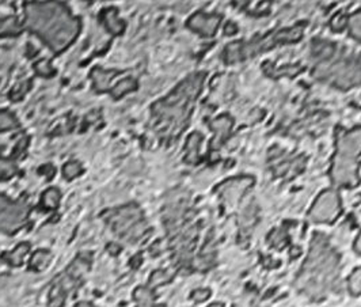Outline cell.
<instances>
[{
	"instance_id": "23",
	"label": "cell",
	"mask_w": 361,
	"mask_h": 307,
	"mask_svg": "<svg viewBox=\"0 0 361 307\" xmlns=\"http://www.w3.org/2000/svg\"><path fill=\"white\" fill-rule=\"evenodd\" d=\"M83 173V168L82 164L76 162V160H71L65 164V166L63 168V176L67 180H72V178L79 177L80 174Z\"/></svg>"
},
{
	"instance_id": "35",
	"label": "cell",
	"mask_w": 361,
	"mask_h": 307,
	"mask_svg": "<svg viewBox=\"0 0 361 307\" xmlns=\"http://www.w3.org/2000/svg\"><path fill=\"white\" fill-rule=\"evenodd\" d=\"M356 250H357V252H360V253H361V234H360V236H359V238H357V242H356Z\"/></svg>"
},
{
	"instance_id": "12",
	"label": "cell",
	"mask_w": 361,
	"mask_h": 307,
	"mask_svg": "<svg viewBox=\"0 0 361 307\" xmlns=\"http://www.w3.org/2000/svg\"><path fill=\"white\" fill-rule=\"evenodd\" d=\"M52 253L49 250H37L31 258H30V269L34 270V272H41L43 269L48 268L49 262L52 260Z\"/></svg>"
},
{
	"instance_id": "32",
	"label": "cell",
	"mask_w": 361,
	"mask_h": 307,
	"mask_svg": "<svg viewBox=\"0 0 361 307\" xmlns=\"http://www.w3.org/2000/svg\"><path fill=\"white\" fill-rule=\"evenodd\" d=\"M106 249H107V252L110 253V254L117 256V254H120L121 246L118 245V244H114V242H111V244H109V245H107Z\"/></svg>"
},
{
	"instance_id": "19",
	"label": "cell",
	"mask_w": 361,
	"mask_h": 307,
	"mask_svg": "<svg viewBox=\"0 0 361 307\" xmlns=\"http://www.w3.org/2000/svg\"><path fill=\"white\" fill-rule=\"evenodd\" d=\"M133 298L140 304H149V303H154V300L156 299L154 291L149 287L136 288L135 292H133Z\"/></svg>"
},
{
	"instance_id": "3",
	"label": "cell",
	"mask_w": 361,
	"mask_h": 307,
	"mask_svg": "<svg viewBox=\"0 0 361 307\" xmlns=\"http://www.w3.org/2000/svg\"><path fill=\"white\" fill-rule=\"evenodd\" d=\"M141 220V211L136 206H125L117 210L111 216H109V223L114 232L126 238L130 231L135 228Z\"/></svg>"
},
{
	"instance_id": "29",
	"label": "cell",
	"mask_w": 361,
	"mask_h": 307,
	"mask_svg": "<svg viewBox=\"0 0 361 307\" xmlns=\"http://www.w3.org/2000/svg\"><path fill=\"white\" fill-rule=\"evenodd\" d=\"M238 45L239 44H232V45H230L227 48V60H228V62H236L242 56L241 46H238Z\"/></svg>"
},
{
	"instance_id": "31",
	"label": "cell",
	"mask_w": 361,
	"mask_h": 307,
	"mask_svg": "<svg viewBox=\"0 0 361 307\" xmlns=\"http://www.w3.org/2000/svg\"><path fill=\"white\" fill-rule=\"evenodd\" d=\"M38 172L41 174H45V176L48 177V180H50V178L53 177L54 168L53 166H50V164H45V166H42V168H39Z\"/></svg>"
},
{
	"instance_id": "13",
	"label": "cell",
	"mask_w": 361,
	"mask_h": 307,
	"mask_svg": "<svg viewBox=\"0 0 361 307\" xmlns=\"http://www.w3.org/2000/svg\"><path fill=\"white\" fill-rule=\"evenodd\" d=\"M103 20H105V24H106V29L114 36H118L124 32V22L118 18L117 11L114 8H110L103 12Z\"/></svg>"
},
{
	"instance_id": "4",
	"label": "cell",
	"mask_w": 361,
	"mask_h": 307,
	"mask_svg": "<svg viewBox=\"0 0 361 307\" xmlns=\"http://www.w3.org/2000/svg\"><path fill=\"white\" fill-rule=\"evenodd\" d=\"M340 214V198L334 190H326L318 197L310 216L314 222H332Z\"/></svg>"
},
{
	"instance_id": "6",
	"label": "cell",
	"mask_w": 361,
	"mask_h": 307,
	"mask_svg": "<svg viewBox=\"0 0 361 307\" xmlns=\"http://www.w3.org/2000/svg\"><path fill=\"white\" fill-rule=\"evenodd\" d=\"M332 176L334 182L338 185L355 186L357 184V164L355 159L336 156L334 166H333Z\"/></svg>"
},
{
	"instance_id": "2",
	"label": "cell",
	"mask_w": 361,
	"mask_h": 307,
	"mask_svg": "<svg viewBox=\"0 0 361 307\" xmlns=\"http://www.w3.org/2000/svg\"><path fill=\"white\" fill-rule=\"evenodd\" d=\"M27 210L20 202H12L0 194V231L15 232L23 224Z\"/></svg>"
},
{
	"instance_id": "21",
	"label": "cell",
	"mask_w": 361,
	"mask_h": 307,
	"mask_svg": "<svg viewBox=\"0 0 361 307\" xmlns=\"http://www.w3.org/2000/svg\"><path fill=\"white\" fill-rule=\"evenodd\" d=\"M16 172H18V168H16L14 162H11L10 159L0 156V181L10 180L16 174Z\"/></svg>"
},
{
	"instance_id": "27",
	"label": "cell",
	"mask_w": 361,
	"mask_h": 307,
	"mask_svg": "<svg viewBox=\"0 0 361 307\" xmlns=\"http://www.w3.org/2000/svg\"><path fill=\"white\" fill-rule=\"evenodd\" d=\"M349 29L353 37L361 41V12H357L349 20Z\"/></svg>"
},
{
	"instance_id": "15",
	"label": "cell",
	"mask_w": 361,
	"mask_h": 307,
	"mask_svg": "<svg viewBox=\"0 0 361 307\" xmlns=\"http://www.w3.org/2000/svg\"><path fill=\"white\" fill-rule=\"evenodd\" d=\"M117 71H103L101 68H95L92 71V78H94V84L98 92H106L109 88V83L113 75H116Z\"/></svg>"
},
{
	"instance_id": "17",
	"label": "cell",
	"mask_w": 361,
	"mask_h": 307,
	"mask_svg": "<svg viewBox=\"0 0 361 307\" xmlns=\"http://www.w3.org/2000/svg\"><path fill=\"white\" fill-rule=\"evenodd\" d=\"M201 134H193L188 140V146H186V150H188V158L186 160L190 162V164H194L197 160V155H198V147H200V142H201Z\"/></svg>"
},
{
	"instance_id": "7",
	"label": "cell",
	"mask_w": 361,
	"mask_h": 307,
	"mask_svg": "<svg viewBox=\"0 0 361 307\" xmlns=\"http://www.w3.org/2000/svg\"><path fill=\"white\" fill-rule=\"evenodd\" d=\"M337 150L338 156L356 160L361 154V126L342 134L338 138Z\"/></svg>"
},
{
	"instance_id": "16",
	"label": "cell",
	"mask_w": 361,
	"mask_h": 307,
	"mask_svg": "<svg viewBox=\"0 0 361 307\" xmlns=\"http://www.w3.org/2000/svg\"><path fill=\"white\" fill-rule=\"evenodd\" d=\"M65 294L67 291L64 290L61 284H54L49 294L48 307H63L65 303Z\"/></svg>"
},
{
	"instance_id": "33",
	"label": "cell",
	"mask_w": 361,
	"mask_h": 307,
	"mask_svg": "<svg viewBox=\"0 0 361 307\" xmlns=\"http://www.w3.org/2000/svg\"><path fill=\"white\" fill-rule=\"evenodd\" d=\"M230 32H231V33H235V32H236V28L232 24H228V26H227V29H226V33H230Z\"/></svg>"
},
{
	"instance_id": "22",
	"label": "cell",
	"mask_w": 361,
	"mask_h": 307,
	"mask_svg": "<svg viewBox=\"0 0 361 307\" xmlns=\"http://www.w3.org/2000/svg\"><path fill=\"white\" fill-rule=\"evenodd\" d=\"M211 126L216 130V134L219 136H224V134H228V130L232 126V120L228 116H222V117H219L213 121ZM219 136H217V139H219Z\"/></svg>"
},
{
	"instance_id": "18",
	"label": "cell",
	"mask_w": 361,
	"mask_h": 307,
	"mask_svg": "<svg viewBox=\"0 0 361 307\" xmlns=\"http://www.w3.org/2000/svg\"><path fill=\"white\" fill-rule=\"evenodd\" d=\"M20 32V26L18 24L15 18H5V20H0V37L3 36H15Z\"/></svg>"
},
{
	"instance_id": "24",
	"label": "cell",
	"mask_w": 361,
	"mask_h": 307,
	"mask_svg": "<svg viewBox=\"0 0 361 307\" xmlns=\"http://www.w3.org/2000/svg\"><path fill=\"white\" fill-rule=\"evenodd\" d=\"M171 280V274H169L166 270H155L154 274H151L149 278V288L151 287H158L162 284L169 283Z\"/></svg>"
},
{
	"instance_id": "28",
	"label": "cell",
	"mask_w": 361,
	"mask_h": 307,
	"mask_svg": "<svg viewBox=\"0 0 361 307\" xmlns=\"http://www.w3.org/2000/svg\"><path fill=\"white\" fill-rule=\"evenodd\" d=\"M35 71H37L38 75H41V76H45V78L52 76V75L54 74L53 70H52L50 66H49L48 60H42V62H37V64H35Z\"/></svg>"
},
{
	"instance_id": "37",
	"label": "cell",
	"mask_w": 361,
	"mask_h": 307,
	"mask_svg": "<svg viewBox=\"0 0 361 307\" xmlns=\"http://www.w3.org/2000/svg\"><path fill=\"white\" fill-rule=\"evenodd\" d=\"M211 307H222V306H220V304H212Z\"/></svg>"
},
{
	"instance_id": "1",
	"label": "cell",
	"mask_w": 361,
	"mask_h": 307,
	"mask_svg": "<svg viewBox=\"0 0 361 307\" xmlns=\"http://www.w3.org/2000/svg\"><path fill=\"white\" fill-rule=\"evenodd\" d=\"M338 257L325 242H314L298 284L311 295H319L332 286L337 276Z\"/></svg>"
},
{
	"instance_id": "34",
	"label": "cell",
	"mask_w": 361,
	"mask_h": 307,
	"mask_svg": "<svg viewBox=\"0 0 361 307\" xmlns=\"http://www.w3.org/2000/svg\"><path fill=\"white\" fill-rule=\"evenodd\" d=\"M76 307H95L94 304H91V303H88V302H79L76 304Z\"/></svg>"
},
{
	"instance_id": "30",
	"label": "cell",
	"mask_w": 361,
	"mask_h": 307,
	"mask_svg": "<svg viewBox=\"0 0 361 307\" xmlns=\"http://www.w3.org/2000/svg\"><path fill=\"white\" fill-rule=\"evenodd\" d=\"M209 295H211V291H209V290H202V288L196 290V291L192 292L193 300H196V302H204V300H207Z\"/></svg>"
},
{
	"instance_id": "10",
	"label": "cell",
	"mask_w": 361,
	"mask_h": 307,
	"mask_svg": "<svg viewBox=\"0 0 361 307\" xmlns=\"http://www.w3.org/2000/svg\"><path fill=\"white\" fill-rule=\"evenodd\" d=\"M90 264H91L90 254H79L77 258L67 269V274L75 280H79L90 269Z\"/></svg>"
},
{
	"instance_id": "14",
	"label": "cell",
	"mask_w": 361,
	"mask_h": 307,
	"mask_svg": "<svg viewBox=\"0 0 361 307\" xmlns=\"http://www.w3.org/2000/svg\"><path fill=\"white\" fill-rule=\"evenodd\" d=\"M60 198H61V193L58 190L57 188H49L45 192L42 193L41 197V206H43V210L46 211H53L60 204Z\"/></svg>"
},
{
	"instance_id": "25",
	"label": "cell",
	"mask_w": 361,
	"mask_h": 307,
	"mask_svg": "<svg viewBox=\"0 0 361 307\" xmlns=\"http://www.w3.org/2000/svg\"><path fill=\"white\" fill-rule=\"evenodd\" d=\"M18 126V121L8 112H0V130H14Z\"/></svg>"
},
{
	"instance_id": "36",
	"label": "cell",
	"mask_w": 361,
	"mask_h": 307,
	"mask_svg": "<svg viewBox=\"0 0 361 307\" xmlns=\"http://www.w3.org/2000/svg\"><path fill=\"white\" fill-rule=\"evenodd\" d=\"M137 307H164L162 304H154V303H149V304H139Z\"/></svg>"
},
{
	"instance_id": "9",
	"label": "cell",
	"mask_w": 361,
	"mask_h": 307,
	"mask_svg": "<svg viewBox=\"0 0 361 307\" xmlns=\"http://www.w3.org/2000/svg\"><path fill=\"white\" fill-rule=\"evenodd\" d=\"M220 24L219 15H205L196 14L189 20L188 26L196 33H200L204 37H212L216 33L217 28Z\"/></svg>"
},
{
	"instance_id": "26",
	"label": "cell",
	"mask_w": 361,
	"mask_h": 307,
	"mask_svg": "<svg viewBox=\"0 0 361 307\" xmlns=\"http://www.w3.org/2000/svg\"><path fill=\"white\" fill-rule=\"evenodd\" d=\"M349 291L352 295L361 294V268H357L349 278Z\"/></svg>"
},
{
	"instance_id": "11",
	"label": "cell",
	"mask_w": 361,
	"mask_h": 307,
	"mask_svg": "<svg viewBox=\"0 0 361 307\" xmlns=\"http://www.w3.org/2000/svg\"><path fill=\"white\" fill-rule=\"evenodd\" d=\"M29 250L30 244L22 242V244L16 246L11 253H7V254L3 256V260H4L7 264L12 265V266H19V265H22V262H23V258L26 257V254L29 253Z\"/></svg>"
},
{
	"instance_id": "20",
	"label": "cell",
	"mask_w": 361,
	"mask_h": 307,
	"mask_svg": "<svg viewBox=\"0 0 361 307\" xmlns=\"http://www.w3.org/2000/svg\"><path fill=\"white\" fill-rule=\"evenodd\" d=\"M136 87H137V83H136L135 79H132V78L129 79V78H128V79L121 80V82L113 88L111 94H113V96L117 100V98H121V96H124V94H126V92H133Z\"/></svg>"
},
{
	"instance_id": "5",
	"label": "cell",
	"mask_w": 361,
	"mask_h": 307,
	"mask_svg": "<svg viewBox=\"0 0 361 307\" xmlns=\"http://www.w3.org/2000/svg\"><path fill=\"white\" fill-rule=\"evenodd\" d=\"M329 78L333 79L336 84L340 87L355 86L361 83V66L351 64V62H341L329 70Z\"/></svg>"
},
{
	"instance_id": "8",
	"label": "cell",
	"mask_w": 361,
	"mask_h": 307,
	"mask_svg": "<svg viewBox=\"0 0 361 307\" xmlns=\"http://www.w3.org/2000/svg\"><path fill=\"white\" fill-rule=\"evenodd\" d=\"M253 180L250 177H243V178H234L230 180L219 186V193L224 197V200L230 204H235L241 196H243V193L253 185Z\"/></svg>"
}]
</instances>
